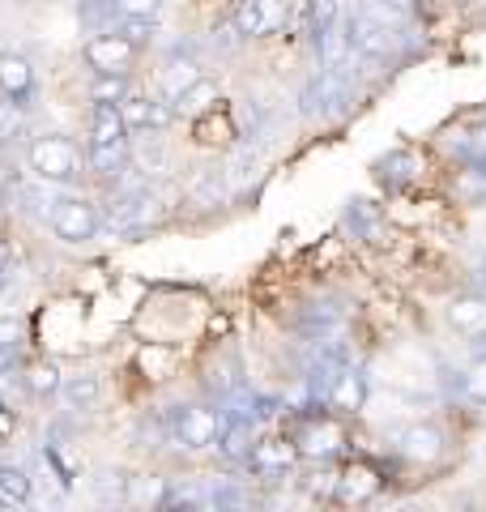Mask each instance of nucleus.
Instances as JSON below:
<instances>
[{
	"label": "nucleus",
	"mask_w": 486,
	"mask_h": 512,
	"mask_svg": "<svg viewBox=\"0 0 486 512\" xmlns=\"http://www.w3.org/2000/svg\"><path fill=\"white\" fill-rule=\"evenodd\" d=\"M86 99H90V107H124L133 99V77H94L90 73Z\"/></svg>",
	"instance_id": "6ab92c4d"
},
{
	"label": "nucleus",
	"mask_w": 486,
	"mask_h": 512,
	"mask_svg": "<svg viewBox=\"0 0 486 512\" xmlns=\"http://www.w3.org/2000/svg\"><path fill=\"white\" fill-rule=\"evenodd\" d=\"M295 461H299V448L295 440H261L252 448V457H248V470L252 474H269V478H282L295 470Z\"/></svg>",
	"instance_id": "2eb2a0df"
},
{
	"label": "nucleus",
	"mask_w": 486,
	"mask_h": 512,
	"mask_svg": "<svg viewBox=\"0 0 486 512\" xmlns=\"http://www.w3.org/2000/svg\"><path fill=\"white\" fill-rule=\"evenodd\" d=\"M116 5L128 13V18H137V22H158L162 0H116Z\"/></svg>",
	"instance_id": "b1692460"
},
{
	"label": "nucleus",
	"mask_w": 486,
	"mask_h": 512,
	"mask_svg": "<svg viewBox=\"0 0 486 512\" xmlns=\"http://www.w3.org/2000/svg\"><path fill=\"white\" fill-rule=\"evenodd\" d=\"M0 94H5L22 116L26 111H35V103H39V69H35V60L13 52V47H5V52H0Z\"/></svg>",
	"instance_id": "423d86ee"
},
{
	"label": "nucleus",
	"mask_w": 486,
	"mask_h": 512,
	"mask_svg": "<svg viewBox=\"0 0 486 512\" xmlns=\"http://www.w3.org/2000/svg\"><path fill=\"white\" fill-rule=\"evenodd\" d=\"M393 453L410 466H435V461L448 457V436L440 423H405L393 436Z\"/></svg>",
	"instance_id": "0eeeda50"
},
{
	"label": "nucleus",
	"mask_w": 486,
	"mask_h": 512,
	"mask_svg": "<svg viewBox=\"0 0 486 512\" xmlns=\"http://www.w3.org/2000/svg\"><path fill=\"white\" fill-rule=\"evenodd\" d=\"M154 218V192L145 188V184H124L120 188V197L107 205V214H103V222L111 231H120V235H128V231H141L145 222Z\"/></svg>",
	"instance_id": "9d476101"
},
{
	"label": "nucleus",
	"mask_w": 486,
	"mask_h": 512,
	"mask_svg": "<svg viewBox=\"0 0 486 512\" xmlns=\"http://www.w3.org/2000/svg\"><path fill=\"white\" fill-rule=\"evenodd\" d=\"M452 333H461L465 342H486V295H457L444 308Z\"/></svg>",
	"instance_id": "ddd939ff"
},
{
	"label": "nucleus",
	"mask_w": 486,
	"mask_h": 512,
	"mask_svg": "<svg viewBox=\"0 0 486 512\" xmlns=\"http://www.w3.org/2000/svg\"><path fill=\"white\" fill-rule=\"evenodd\" d=\"M22 389L30 397H39V402H52V397H60V389H64V376L52 359H39L22 372Z\"/></svg>",
	"instance_id": "f3484780"
},
{
	"label": "nucleus",
	"mask_w": 486,
	"mask_h": 512,
	"mask_svg": "<svg viewBox=\"0 0 486 512\" xmlns=\"http://www.w3.org/2000/svg\"><path fill=\"white\" fill-rule=\"evenodd\" d=\"M482 512H486V508H482Z\"/></svg>",
	"instance_id": "c756f323"
},
{
	"label": "nucleus",
	"mask_w": 486,
	"mask_h": 512,
	"mask_svg": "<svg viewBox=\"0 0 486 512\" xmlns=\"http://www.w3.org/2000/svg\"><path fill=\"white\" fill-rule=\"evenodd\" d=\"M47 231L69 248H86L90 239H99L103 214L94 210V201L81 197V192H56V197L47 201Z\"/></svg>",
	"instance_id": "f03ea898"
},
{
	"label": "nucleus",
	"mask_w": 486,
	"mask_h": 512,
	"mask_svg": "<svg viewBox=\"0 0 486 512\" xmlns=\"http://www.w3.org/2000/svg\"><path fill=\"white\" fill-rule=\"evenodd\" d=\"M209 512H256L252 491L235 483V478H222V483L209 487Z\"/></svg>",
	"instance_id": "aec40b11"
},
{
	"label": "nucleus",
	"mask_w": 486,
	"mask_h": 512,
	"mask_svg": "<svg viewBox=\"0 0 486 512\" xmlns=\"http://www.w3.org/2000/svg\"><path fill=\"white\" fill-rule=\"evenodd\" d=\"M295 448L303 461H333L346 453V427L337 414H312V419H303L295 436Z\"/></svg>",
	"instance_id": "39448f33"
},
{
	"label": "nucleus",
	"mask_w": 486,
	"mask_h": 512,
	"mask_svg": "<svg viewBox=\"0 0 486 512\" xmlns=\"http://www.w3.org/2000/svg\"><path fill=\"white\" fill-rule=\"evenodd\" d=\"M90 495H94V504L107 508V512H120L133 504V495H137V474H128L120 466H107L90 478Z\"/></svg>",
	"instance_id": "f8f14e48"
},
{
	"label": "nucleus",
	"mask_w": 486,
	"mask_h": 512,
	"mask_svg": "<svg viewBox=\"0 0 486 512\" xmlns=\"http://www.w3.org/2000/svg\"><path fill=\"white\" fill-rule=\"evenodd\" d=\"M222 427H226V414L214 406H180L171 414V436L188 453H205V448H218L222 440Z\"/></svg>",
	"instance_id": "20e7f679"
},
{
	"label": "nucleus",
	"mask_w": 486,
	"mask_h": 512,
	"mask_svg": "<svg viewBox=\"0 0 486 512\" xmlns=\"http://www.w3.org/2000/svg\"><path fill=\"white\" fill-rule=\"evenodd\" d=\"M158 512H209V495H197V491H167L162 495Z\"/></svg>",
	"instance_id": "5701e85b"
},
{
	"label": "nucleus",
	"mask_w": 486,
	"mask_h": 512,
	"mask_svg": "<svg viewBox=\"0 0 486 512\" xmlns=\"http://www.w3.org/2000/svg\"><path fill=\"white\" fill-rule=\"evenodd\" d=\"M482 282H486V256H482Z\"/></svg>",
	"instance_id": "cd10ccee"
},
{
	"label": "nucleus",
	"mask_w": 486,
	"mask_h": 512,
	"mask_svg": "<svg viewBox=\"0 0 486 512\" xmlns=\"http://www.w3.org/2000/svg\"><path fill=\"white\" fill-rule=\"evenodd\" d=\"M286 13H290V0H239V9L231 13V35L239 43L265 39L286 22Z\"/></svg>",
	"instance_id": "6e6552de"
},
{
	"label": "nucleus",
	"mask_w": 486,
	"mask_h": 512,
	"mask_svg": "<svg viewBox=\"0 0 486 512\" xmlns=\"http://www.w3.org/2000/svg\"><path fill=\"white\" fill-rule=\"evenodd\" d=\"M120 111H124L128 133L141 137V141H145V137L167 133L171 120H175V107H171L167 99H162V94H158V99H154V94H133V99H128Z\"/></svg>",
	"instance_id": "9b49d317"
},
{
	"label": "nucleus",
	"mask_w": 486,
	"mask_h": 512,
	"mask_svg": "<svg viewBox=\"0 0 486 512\" xmlns=\"http://www.w3.org/2000/svg\"><path fill=\"white\" fill-rule=\"evenodd\" d=\"M201 82H205V64L197 60L192 47H175V52H167V60H162V69H158V90L171 107Z\"/></svg>",
	"instance_id": "1a4fd4ad"
},
{
	"label": "nucleus",
	"mask_w": 486,
	"mask_h": 512,
	"mask_svg": "<svg viewBox=\"0 0 486 512\" xmlns=\"http://www.w3.org/2000/svg\"><path fill=\"white\" fill-rule=\"evenodd\" d=\"M397 512H423V508H418V504H401Z\"/></svg>",
	"instance_id": "a878e982"
},
{
	"label": "nucleus",
	"mask_w": 486,
	"mask_h": 512,
	"mask_svg": "<svg viewBox=\"0 0 486 512\" xmlns=\"http://www.w3.org/2000/svg\"><path fill=\"white\" fill-rule=\"evenodd\" d=\"M5 282H9V278H5V269H0V295H5Z\"/></svg>",
	"instance_id": "bb28decb"
},
{
	"label": "nucleus",
	"mask_w": 486,
	"mask_h": 512,
	"mask_svg": "<svg viewBox=\"0 0 486 512\" xmlns=\"http://www.w3.org/2000/svg\"><path fill=\"white\" fill-rule=\"evenodd\" d=\"M218 99H222V94H218V82H209V77H205L201 86H192L184 99L175 103V116H205V111L214 107Z\"/></svg>",
	"instance_id": "412c9836"
},
{
	"label": "nucleus",
	"mask_w": 486,
	"mask_h": 512,
	"mask_svg": "<svg viewBox=\"0 0 486 512\" xmlns=\"http://www.w3.org/2000/svg\"><path fill=\"white\" fill-rule=\"evenodd\" d=\"M39 512H60V508H39Z\"/></svg>",
	"instance_id": "c85d7f7f"
},
{
	"label": "nucleus",
	"mask_w": 486,
	"mask_h": 512,
	"mask_svg": "<svg viewBox=\"0 0 486 512\" xmlns=\"http://www.w3.org/2000/svg\"><path fill=\"white\" fill-rule=\"evenodd\" d=\"M26 167H30L35 180L52 184V188H77L81 175L90 171L81 146L73 137H64V133H39L35 141H30L26 146Z\"/></svg>",
	"instance_id": "f257e3e1"
},
{
	"label": "nucleus",
	"mask_w": 486,
	"mask_h": 512,
	"mask_svg": "<svg viewBox=\"0 0 486 512\" xmlns=\"http://www.w3.org/2000/svg\"><path fill=\"white\" fill-rule=\"evenodd\" d=\"M18 120H22V111L13 107V103L5 99V94H0V137H9L13 128H18Z\"/></svg>",
	"instance_id": "393cba45"
},
{
	"label": "nucleus",
	"mask_w": 486,
	"mask_h": 512,
	"mask_svg": "<svg viewBox=\"0 0 486 512\" xmlns=\"http://www.w3.org/2000/svg\"><path fill=\"white\" fill-rule=\"evenodd\" d=\"M457 384H461V397H465V402L486 406V355H478L474 363H465Z\"/></svg>",
	"instance_id": "4be33fe9"
},
{
	"label": "nucleus",
	"mask_w": 486,
	"mask_h": 512,
	"mask_svg": "<svg viewBox=\"0 0 486 512\" xmlns=\"http://www.w3.org/2000/svg\"><path fill=\"white\" fill-rule=\"evenodd\" d=\"M141 52L145 47L128 35H86L81 43V64L94 73V77H133L137 64H141Z\"/></svg>",
	"instance_id": "7ed1b4c3"
},
{
	"label": "nucleus",
	"mask_w": 486,
	"mask_h": 512,
	"mask_svg": "<svg viewBox=\"0 0 486 512\" xmlns=\"http://www.w3.org/2000/svg\"><path fill=\"white\" fill-rule=\"evenodd\" d=\"M0 500H5L9 508H26V504H35V478H30V470L9 466V461H0Z\"/></svg>",
	"instance_id": "a211bd4d"
},
{
	"label": "nucleus",
	"mask_w": 486,
	"mask_h": 512,
	"mask_svg": "<svg viewBox=\"0 0 486 512\" xmlns=\"http://www.w3.org/2000/svg\"><path fill=\"white\" fill-rule=\"evenodd\" d=\"M380 487H384V478L371 470L367 461H354V466H346L342 474H337V495H333V500H342L346 508L350 504H367Z\"/></svg>",
	"instance_id": "dca6fc26"
},
{
	"label": "nucleus",
	"mask_w": 486,
	"mask_h": 512,
	"mask_svg": "<svg viewBox=\"0 0 486 512\" xmlns=\"http://www.w3.org/2000/svg\"><path fill=\"white\" fill-rule=\"evenodd\" d=\"M103 393H107V384L99 372H73V376H64V389H60V402L69 414H90V410H99L103 402Z\"/></svg>",
	"instance_id": "4468645a"
}]
</instances>
